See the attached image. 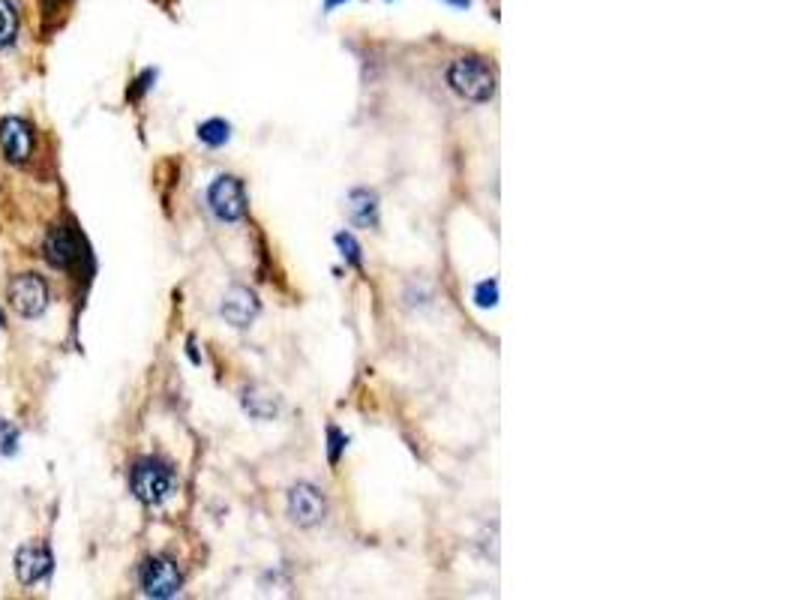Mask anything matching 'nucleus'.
Segmentation results:
<instances>
[{"label":"nucleus","mask_w":801,"mask_h":600,"mask_svg":"<svg viewBox=\"0 0 801 600\" xmlns=\"http://www.w3.org/2000/svg\"><path fill=\"white\" fill-rule=\"evenodd\" d=\"M447 84L468 102H489L495 96V69L483 57H459L447 69Z\"/></svg>","instance_id":"nucleus-1"},{"label":"nucleus","mask_w":801,"mask_h":600,"mask_svg":"<svg viewBox=\"0 0 801 600\" xmlns=\"http://www.w3.org/2000/svg\"><path fill=\"white\" fill-rule=\"evenodd\" d=\"M129 486L135 492V498L147 507H156L162 504L165 498H171L174 486H177V477L171 471L168 462L156 459V456H147V459H138L135 468H132V477H129Z\"/></svg>","instance_id":"nucleus-2"},{"label":"nucleus","mask_w":801,"mask_h":600,"mask_svg":"<svg viewBox=\"0 0 801 600\" xmlns=\"http://www.w3.org/2000/svg\"><path fill=\"white\" fill-rule=\"evenodd\" d=\"M207 204L219 222H240L249 210L246 186L234 174H219L207 189Z\"/></svg>","instance_id":"nucleus-3"},{"label":"nucleus","mask_w":801,"mask_h":600,"mask_svg":"<svg viewBox=\"0 0 801 600\" xmlns=\"http://www.w3.org/2000/svg\"><path fill=\"white\" fill-rule=\"evenodd\" d=\"M6 300L21 318H39L48 309V282L39 273H15L6 285Z\"/></svg>","instance_id":"nucleus-4"},{"label":"nucleus","mask_w":801,"mask_h":600,"mask_svg":"<svg viewBox=\"0 0 801 600\" xmlns=\"http://www.w3.org/2000/svg\"><path fill=\"white\" fill-rule=\"evenodd\" d=\"M138 585L147 597H174L183 585L177 564L168 555H147L138 567Z\"/></svg>","instance_id":"nucleus-5"},{"label":"nucleus","mask_w":801,"mask_h":600,"mask_svg":"<svg viewBox=\"0 0 801 600\" xmlns=\"http://www.w3.org/2000/svg\"><path fill=\"white\" fill-rule=\"evenodd\" d=\"M42 258L57 267V270H75L84 258V246L78 240V234L66 225H57L45 234V243H42Z\"/></svg>","instance_id":"nucleus-6"},{"label":"nucleus","mask_w":801,"mask_h":600,"mask_svg":"<svg viewBox=\"0 0 801 600\" xmlns=\"http://www.w3.org/2000/svg\"><path fill=\"white\" fill-rule=\"evenodd\" d=\"M324 513H327V501L312 483H294L288 489V516H291V522L309 528V525H318L324 519Z\"/></svg>","instance_id":"nucleus-7"},{"label":"nucleus","mask_w":801,"mask_h":600,"mask_svg":"<svg viewBox=\"0 0 801 600\" xmlns=\"http://www.w3.org/2000/svg\"><path fill=\"white\" fill-rule=\"evenodd\" d=\"M0 150L9 162H27L33 153V129L21 117H3L0 120Z\"/></svg>","instance_id":"nucleus-8"},{"label":"nucleus","mask_w":801,"mask_h":600,"mask_svg":"<svg viewBox=\"0 0 801 600\" xmlns=\"http://www.w3.org/2000/svg\"><path fill=\"white\" fill-rule=\"evenodd\" d=\"M51 573V549L45 543H30L15 552V576L21 585H36Z\"/></svg>","instance_id":"nucleus-9"},{"label":"nucleus","mask_w":801,"mask_h":600,"mask_svg":"<svg viewBox=\"0 0 801 600\" xmlns=\"http://www.w3.org/2000/svg\"><path fill=\"white\" fill-rule=\"evenodd\" d=\"M255 315H258V297L249 288L234 285L222 300V318L234 327H249Z\"/></svg>","instance_id":"nucleus-10"},{"label":"nucleus","mask_w":801,"mask_h":600,"mask_svg":"<svg viewBox=\"0 0 801 600\" xmlns=\"http://www.w3.org/2000/svg\"><path fill=\"white\" fill-rule=\"evenodd\" d=\"M348 216L360 228L378 225V195L369 189H351L348 192Z\"/></svg>","instance_id":"nucleus-11"},{"label":"nucleus","mask_w":801,"mask_h":600,"mask_svg":"<svg viewBox=\"0 0 801 600\" xmlns=\"http://www.w3.org/2000/svg\"><path fill=\"white\" fill-rule=\"evenodd\" d=\"M21 27V15L15 0H0V48H9L18 36Z\"/></svg>","instance_id":"nucleus-12"},{"label":"nucleus","mask_w":801,"mask_h":600,"mask_svg":"<svg viewBox=\"0 0 801 600\" xmlns=\"http://www.w3.org/2000/svg\"><path fill=\"white\" fill-rule=\"evenodd\" d=\"M198 138L207 144V147H222L228 138H231V126L222 120V117H210L198 126Z\"/></svg>","instance_id":"nucleus-13"},{"label":"nucleus","mask_w":801,"mask_h":600,"mask_svg":"<svg viewBox=\"0 0 801 600\" xmlns=\"http://www.w3.org/2000/svg\"><path fill=\"white\" fill-rule=\"evenodd\" d=\"M243 405H246V411H249L252 417H258V420H270V417H276V402H273L270 396H258L255 390H252V393L246 390Z\"/></svg>","instance_id":"nucleus-14"},{"label":"nucleus","mask_w":801,"mask_h":600,"mask_svg":"<svg viewBox=\"0 0 801 600\" xmlns=\"http://www.w3.org/2000/svg\"><path fill=\"white\" fill-rule=\"evenodd\" d=\"M336 246L342 249V258H345V264H351V267H360V243L351 237V234H336Z\"/></svg>","instance_id":"nucleus-15"},{"label":"nucleus","mask_w":801,"mask_h":600,"mask_svg":"<svg viewBox=\"0 0 801 600\" xmlns=\"http://www.w3.org/2000/svg\"><path fill=\"white\" fill-rule=\"evenodd\" d=\"M18 450V429L6 420H0V459L12 456Z\"/></svg>","instance_id":"nucleus-16"},{"label":"nucleus","mask_w":801,"mask_h":600,"mask_svg":"<svg viewBox=\"0 0 801 600\" xmlns=\"http://www.w3.org/2000/svg\"><path fill=\"white\" fill-rule=\"evenodd\" d=\"M474 300L477 306H495L498 303V282L495 279H486L474 288Z\"/></svg>","instance_id":"nucleus-17"},{"label":"nucleus","mask_w":801,"mask_h":600,"mask_svg":"<svg viewBox=\"0 0 801 600\" xmlns=\"http://www.w3.org/2000/svg\"><path fill=\"white\" fill-rule=\"evenodd\" d=\"M327 438H330V453H327V456H330V465H336V462H339V453H342L345 444H348V438H345L336 426L327 429Z\"/></svg>","instance_id":"nucleus-18"},{"label":"nucleus","mask_w":801,"mask_h":600,"mask_svg":"<svg viewBox=\"0 0 801 600\" xmlns=\"http://www.w3.org/2000/svg\"><path fill=\"white\" fill-rule=\"evenodd\" d=\"M444 3H450V6H456V9H465V6H468V0H444Z\"/></svg>","instance_id":"nucleus-19"},{"label":"nucleus","mask_w":801,"mask_h":600,"mask_svg":"<svg viewBox=\"0 0 801 600\" xmlns=\"http://www.w3.org/2000/svg\"><path fill=\"white\" fill-rule=\"evenodd\" d=\"M0 327H3V309H0Z\"/></svg>","instance_id":"nucleus-20"}]
</instances>
